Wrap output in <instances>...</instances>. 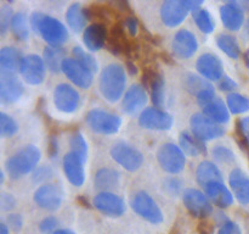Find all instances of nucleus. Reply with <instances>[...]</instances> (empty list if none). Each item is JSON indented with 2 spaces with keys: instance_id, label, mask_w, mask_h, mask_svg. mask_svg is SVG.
I'll return each mask as SVG.
<instances>
[{
  "instance_id": "1",
  "label": "nucleus",
  "mask_w": 249,
  "mask_h": 234,
  "mask_svg": "<svg viewBox=\"0 0 249 234\" xmlns=\"http://www.w3.org/2000/svg\"><path fill=\"white\" fill-rule=\"evenodd\" d=\"M100 92L109 102H117L123 98L126 88V72L121 63H109L100 75Z\"/></svg>"
},
{
  "instance_id": "50",
  "label": "nucleus",
  "mask_w": 249,
  "mask_h": 234,
  "mask_svg": "<svg viewBox=\"0 0 249 234\" xmlns=\"http://www.w3.org/2000/svg\"><path fill=\"white\" fill-rule=\"evenodd\" d=\"M238 84L229 76H224L220 80H219V88H220L223 92H228V93H233V90L237 89Z\"/></svg>"
},
{
  "instance_id": "33",
  "label": "nucleus",
  "mask_w": 249,
  "mask_h": 234,
  "mask_svg": "<svg viewBox=\"0 0 249 234\" xmlns=\"http://www.w3.org/2000/svg\"><path fill=\"white\" fill-rule=\"evenodd\" d=\"M203 114L218 124H225L230 121V110L224 100L219 98L214 99L211 104L203 107Z\"/></svg>"
},
{
  "instance_id": "14",
  "label": "nucleus",
  "mask_w": 249,
  "mask_h": 234,
  "mask_svg": "<svg viewBox=\"0 0 249 234\" xmlns=\"http://www.w3.org/2000/svg\"><path fill=\"white\" fill-rule=\"evenodd\" d=\"M62 72L74 85L88 89L94 82V73L73 58H66L62 63Z\"/></svg>"
},
{
  "instance_id": "44",
  "label": "nucleus",
  "mask_w": 249,
  "mask_h": 234,
  "mask_svg": "<svg viewBox=\"0 0 249 234\" xmlns=\"http://www.w3.org/2000/svg\"><path fill=\"white\" fill-rule=\"evenodd\" d=\"M14 11L9 4H2L0 7V33L4 36L11 27L12 19H14Z\"/></svg>"
},
{
  "instance_id": "46",
  "label": "nucleus",
  "mask_w": 249,
  "mask_h": 234,
  "mask_svg": "<svg viewBox=\"0 0 249 234\" xmlns=\"http://www.w3.org/2000/svg\"><path fill=\"white\" fill-rule=\"evenodd\" d=\"M182 185H184V183H182V180L179 179V178L177 177L167 178L164 182V189L168 194L172 195V196H175V195L181 193Z\"/></svg>"
},
{
  "instance_id": "3",
  "label": "nucleus",
  "mask_w": 249,
  "mask_h": 234,
  "mask_svg": "<svg viewBox=\"0 0 249 234\" xmlns=\"http://www.w3.org/2000/svg\"><path fill=\"white\" fill-rule=\"evenodd\" d=\"M85 121L94 133L102 136L118 133L122 127V118L118 115L101 109L90 110L87 114Z\"/></svg>"
},
{
  "instance_id": "37",
  "label": "nucleus",
  "mask_w": 249,
  "mask_h": 234,
  "mask_svg": "<svg viewBox=\"0 0 249 234\" xmlns=\"http://www.w3.org/2000/svg\"><path fill=\"white\" fill-rule=\"evenodd\" d=\"M29 24L31 23H29L28 16H27L24 12L19 11L14 15V19H12L10 29H11L12 34H14L18 40L24 41L27 40L29 37Z\"/></svg>"
},
{
  "instance_id": "4",
  "label": "nucleus",
  "mask_w": 249,
  "mask_h": 234,
  "mask_svg": "<svg viewBox=\"0 0 249 234\" xmlns=\"http://www.w3.org/2000/svg\"><path fill=\"white\" fill-rule=\"evenodd\" d=\"M157 160L162 170L170 175H178L186 166V155L174 143L163 144L157 151Z\"/></svg>"
},
{
  "instance_id": "36",
  "label": "nucleus",
  "mask_w": 249,
  "mask_h": 234,
  "mask_svg": "<svg viewBox=\"0 0 249 234\" xmlns=\"http://www.w3.org/2000/svg\"><path fill=\"white\" fill-rule=\"evenodd\" d=\"M185 89L190 93L191 95H194L195 98L198 97L202 92H204L208 88L213 87L209 80H207L206 78H203L202 76L195 75V73H187L185 76L184 79Z\"/></svg>"
},
{
  "instance_id": "45",
  "label": "nucleus",
  "mask_w": 249,
  "mask_h": 234,
  "mask_svg": "<svg viewBox=\"0 0 249 234\" xmlns=\"http://www.w3.org/2000/svg\"><path fill=\"white\" fill-rule=\"evenodd\" d=\"M53 177V168L49 167V166H40V167H36L34 170L33 176H32V179L36 184H48L46 182L51 179Z\"/></svg>"
},
{
  "instance_id": "7",
  "label": "nucleus",
  "mask_w": 249,
  "mask_h": 234,
  "mask_svg": "<svg viewBox=\"0 0 249 234\" xmlns=\"http://www.w3.org/2000/svg\"><path fill=\"white\" fill-rule=\"evenodd\" d=\"M182 201L192 216L206 219L213 214V204L206 193L195 188H189L182 192Z\"/></svg>"
},
{
  "instance_id": "25",
  "label": "nucleus",
  "mask_w": 249,
  "mask_h": 234,
  "mask_svg": "<svg viewBox=\"0 0 249 234\" xmlns=\"http://www.w3.org/2000/svg\"><path fill=\"white\" fill-rule=\"evenodd\" d=\"M108 32L101 22H95L88 26L83 33V40L90 51H99L106 45Z\"/></svg>"
},
{
  "instance_id": "13",
  "label": "nucleus",
  "mask_w": 249,
  "mask_h": 234,
  "mask_svg": "<svg viewBox=\"0 0 249 234\" xmlns=\"http://www.w3.org/2000/svg\"><path fill=\"white\" fill-rule=\"evenodd\" d=\"M22 78L24 82L31 85H39L45 80L46 66L44 58L36 54L24 56L19 68Z\"/></svg>"
},
{
  "instance_id": "8",
  "label": "nucleus",
  "mask_w": 249,
  "mask_h": 234,
  "mask_svg": "<svg viewBox=\"0 0 249 234\" xmlns=\"http://www.w3.org/2000/svg\"><path fill=\"white\" fill-rule=\"evenodd\" d=\"M111 156L119 166L129 172H135L143 163L142 154L133 145L124 141H119L112 146Z\"/></svg>"
},
{
  "instance_id": "20",
  "label": "nucleus",
  "mask_w": 249,
  "mask_h": 234,
  "mask_svg": "<svg viewBox=\"0 0 249 234\" xmlns=\"http://www.w3.org/2000/svg\"><path fill=\"white\" fill-rule=\"evenodd\" d=\"M142 83L143 87L150 88L151 100L155 107L160 109L165 100V82L163 76L155 70H146L142 76Z\"/></svg>"
},
{
  "instance_id": "17",
  "label": "nucleus",
  "mask_w": 249,
  "mask_h": 234,
  "mask_svg": "<svg viewBox=\"0 0 249 234\" xmlns=\"http://www.w3.org/2000/svg\"><path fill=\"white\" fill-rule=\"evenodd\" d=\"M92 205L95 209L109 217H121L126 211L125 201L112 192L99 193L92 200Z\"/></svg>"
},
{
  "instance_id": "62",
  "label": "nucleus",
  "mask_w": 249,
  "mask_h": 234,
  "mask_svg": "<svg viewBox=\"0 0 249 234\" xmlns=\"http://www.w3.org/2000/svg\"><path fill=\"white\" fill-rule=\"evenodd\" d=\"M0 177H1V184H4V179H5L4 171H1V173H0Z\"/></svg>"
},
{
  "instance_id": "57",
  "label": "nucleus",
  "mask_w": 249,
  "mask_h": 234,
  "mask_svg": "<svg viewBox=\"0 0 249 234\" xmlns=\"http://www.w3.org/2000/svg\"><path fill=\"white\" fill-rule=\"evenodd\" d=\"M126 72H129L130 76L138 75V67H136V65L131 60L126 61Z\"/></svg>"
},
{
  "instance_id": "48",
  "label": "nucleus",
  "mask_w": 249,
  "mask_h": 234,
  "mask_svg": "<svg viewBox=\"0 0 249 234\" xmlns=\"http://www.w3.org/2000/svg\"><path fill=\"white\" fill-rule=\"evenodd\" d=\"M6 222L14 232H19L23 228V218L19 214H9L6 216Z\"/></svg>"
},
{
  "instance_id": "5",
  "label": "nucleus",
  "mask_w": 249,
  "mask_h": 234,
  "mask_svg": "<svg viewBox=\"0 0 249 234\" xmlns=\"http://www.w3.org/2000/svg\"><path fill=\"white\" fill-rule=\"evenodd\" d=\"M133 211L152 224L162 223L164 216L156 200L146 192H138L130 200Z\"/></svg>"
},
{
  "instance_id": "30",
  "label": "nucleus",
  "mask_w": 249,
  "mask_h": 234,
  "mask_svg": "<svg viewBox=\"0 0 249 234\" xmlns=\"http://www.w3.org/2000/svg\"><path fill=\"white\" fill-rule=\"evenodd\" d=\"M24 56L15 46H4L0 50V71L16 73L19 71Z\"/></svg>"
},
{
  "instance_id": "55",
  "label": "nucleus",
  "mask_w": 249,
  "mask_h": 234,
  "mask_svg": "<svg viewBox=\"0 0 249 234\" xmlns=\"http://www.w3.org/2000/svg\"><path fill=\"white\" fill-rule=\"evenodd\" d=\"M58 151H60V148H58V140L56 136H51L50 140H49V146H48V154L50 155L51 158H55L56 156L58 155Z\"/></svg>"
},
{
  "instance_id": "34",
  "label": "nucleus",
  "mask_w": 249,
  "mask_h": 234,
  "mask_svg": "<svg viewBox=\"0 0 249 234\" xmlns=\"http://www.w3.org/2000/svg\"><path fill=\"white\" fill-rule=\"evenodd\" d=\"M46 68L53 73L62 72V63L65 61V50L62 48L46 46L43 53Z\"/></svg>"
},
{
  "instance_id": "19",
  "label": "nucleus",
  "mask_w": 249,
  "mask_h": 234,
  "mask_svg": "<svg viewBox=\"0 0 249 234\" xmlns=\"http://www.w3.org/2000/svg\"><path fill=\"white\" fill-rule=\"evenodd\" d=\"M196 68L199 75L211 82H219L224 77V63L219 56L206 53L197 58Z\"/></svg>"
},
{
  "instance_id": "59",
  "label": "nucleus",
  "mask_w": 249,
  "mask_h": 234,
  "mask_svg": "<svg viewBox=\"0 0 249 234\" xmlns=\"http://www.w3.org/2000/svg\"><path fill=\"white\" fill-rule=\"evenodd\" d=\"M0 234H10V229L9 226L6 223H0Z\"/></svg>"
},
{
  "instance_id": "61",
  "label": "nucleus",
  "mask_w": 249,
  "mask_h": 234,
  "mask_svg": "<svg viewBox=\"0 0 249 234\" xmlns=\"http://www.w3.org/2000/svg\"><path fill=\"white\" fill-rule=\"evenodd\" d=\"M243 58H245V61H246V65H247L249 67V51L243 54Z\"/></svg>"
},
{
  "instance_id": "15",
  "label": "nucleus",
  "mask_w": 249,
  "mask_h": 234,
  "mask_svg": "<svg viewBox=\"0 0 249 234\" xmlns=\"http://www.w3.org/2000/svg\"><path fill=\"white\" fill-rule=\"evenodd\" d=\"M34 201L41 209L46 211H57L62 205L63 190L57 184H44L36 190L33 196Z\"/></svg>"
},
{
  "instance_id": "21",
  "label": "nucleus",
  "mask_w": 249,
  "mask_h": 234,
  "mask_svg": "<svg viewBox=\"0 0 249 234\" xmlns=\"http://www.w3.org/2000/svg\"><path fill=\"white\" fill-rule=\"evenodd\" d=\"M220 19L229 31H240L245 24V10L243 4L238 1H230L220 6Z\"/></svg>"
},
{
  "instance_id": "51",
  "label": "nucleus",
  "mask_w": 249,
  "mask_h": 234,
  "mask_svg": "<svg viewBox=\"0 0 249 234\" xmlns=\"http://www.w3.org/2000/svg\"><path fill=\"white\" fill-rule=\"evenodd\" d=\"M124 26H125L126 31L129 32L130 36L135 37L136 33L139 32V27H140L139 19L135 16H128L125 20H124Z\"/></svg>"
},
{
  "instance_id": "6",
  "label": "nucleus",
  "mask_w": 249,
  "mask_h": 234,
  "mask_svg": "<svg viewBox=\"0 0 249 234\" xmlns=\"http://www.w3.org/2000/svg\"><path fill=\"white\" fill-rule=\"evenodd\" d=\"M192 134L202 141H209L218 139L225 134V128L221 124L215 123L206 116L203 112H197L192 115L190 119Z\"/></svg>"
},
{
  "instance_id": "10",
  "label": "nucleus",
  "mask_w": 249,
  "mask_h": 234,
  "mask_svg": "<svg viewBox=\"0 0 249 234\" xmlns=\"http://www.w3.org/2000/svg\"><path fill=\"white\" fill-rule=\"evenodd\" d=\"M174 118L167 111L158 107H147L141 111L139 116V124L142 128L152 131H169L172 129Z\"/></svg>"
},
{
  "instance_id": "54",
  "label": "nucleus",
  "mask_w": 249,
  "mask_h": 234,
  "mask_svg": "<svg viewBox=\"0 0 249 234\" xmlns=\"http://www.w3.org/2000/svg\"><path fill=\"white\" fill-rule=\"evenodd\" d=\"M236 131L245 134L249 141V117H243L236 122Z\"/></svg>"
},
{
  "instance_id": "60",
  "label": "nucleus",
  "mask_w": 249,
  "mask_h": 234,
  "mask_svg": "<svg viewBox=\"0 0 249 234\" xmlns=\"http://www.w3.org/2000/svg\"><path fill=\"white\" fill-rule=\"evenodd\" d=\"M53 234H75V233L73 231H71V229H57V231Z\"/></svg>"
},
{
  "instance_id": "29",
  "label": "nucleus",
  "mask_w": 249,
  "mask_h": 234,
  "mask_svg": "<svg viewBox=\"0 0 249 234\" xmlns=\"http://www.w3.org/2000/svg\"><path fill=\"white\" fill-rule=\"evenodd\" d=\"M66 21H67L68 27L72 29L73 32L85 31L87 28V23L89 21V16H88L87 7H83L80 2H73L68 6L67 11H66Z\"/></svg>"
},
{
  "instance_id": "53",
  "label": "nucleus",
  "mask_w": 249,
  "mask_h": 234,
  "mask_svg": "<svg viewBox=\"0 0 249 234\" xmlns=\"http://www.w3.org/2000/svg\"><path fill=\"white\" fill-rule=\"evenodd\" d=\"M44 16H45V14H43V12L36 11V12H33V14L31 15V17H29V23H31V28L33 29L36 33H38L39 26H40V22H41V20L44 19Z\"/></svg>"
},
{
  "instance_id": "38",
  "label": "nucleus",
  "mask_w": 249,
  "mask_h": 234,
  "mask_svg": "<svg viewBox=\"0 0 249 234\" xmlns=\"http://www.w3.org/2000/svg\"><path fill=\"white\" fill-rule=\"evenodd\" d=\"M192 17H194L199 31L206 34L213 33L214 29H215V22H214L211 12L206 7H198L195 11H192Z\"/></svg>"
},
{
  "instance_id": "28",
  "label": "nucleus",
  "mask_w": 249,
  "mask_h": 234,
  "mask_svg": "<svg viewBox=\"0 0 249 234\" xmlns=\"http://www.w3.org/2000/svg\"><path fill=\"white\" fill-rule=\"evenodd\" d=\"M121 183V173L111 167L100 168L94 178V184L100 193L112 192Z\"/></svg>"
},
{
  "instance_id": "41",
  "label": "nucleus",
  "mask_w": 249,
  "mask_h": 234,
  "mask_svg": "<svg viewBox=\"0 0 249 234\" xmlns=\"http://www.w3.org/2000/svg\"><path fill=\"white\" fill-rule=\"evenodd\" d=\"M73 58H75L77 61H79L82 65H84L88 70L91 71L92 73H96L99 71V62L96 61V58L92 55H90L89 53L84 50L80 46H74L72 50Z\"/></svg>"
},
{
  "instance_id": "58",
  "label": "nucleus",
  "mask_w": 249,
  "mask_h": 234,
  "mask_svg": "<svg viewBox=\"0 0 249 234\" xmlns=\"http://www.w3.org/2000/svg\"><path fill=\"white\" fill-rule=\"evenodd\" d=\"M77 202L79 205H82L83 207H85V209H91V204L89 202V200H88L85 196H83V195L77 196Z\"/></svg>"
},
{
  "instance_id": "31",
  "label": "nucleus",
  "mask_w": 249,
  "mask_h": 234,
  "mask_svg": "<svg viewBox=\"0 0 249 234\" xmlns=\"http://www.w3.org/2000/svg\"><path fill=\"white\" fill-rule=\"evenodd\" d=\"M196 177L197 182L202 187H207V185L214 182H224L221 171L219 170L215 163L209 160H204L199 163L196 171Z\"/></svg>"
},
{
  "instance_id": "35",
  "label": "nucleus",
  "mask_w": 249,
  "mask_h": 234,
  "mask_svg": "<svg viewBox=\"0 0 249 234\" xmlns=\"http://www.w3.org/2000/svg\"><path fill=\"white\" fill-rule=\"evenodd\" d=\"M216 44L224 54L231 58L237 60L241 56V48L237 39L228 33H221L216 37Z\"/></svg>"
},
{
  "instance_id": "39",
  "label": "nucleus",
  "mask_w": 249,
  "mask_h": 234,
  "mask_svg": "<svg viewBox=\"0 0 249 234\" xmlns=\"http://www.w3.org/2000/svg\"><path fill=\"white\" fill-rule=\"evenodd\" d=\"M226 105L231 114L242 115L249 111V98L240 93H231L228 95Z\"/></svg>"
},
{
  "instance_id": "27",
  "label": "nucleus",
  "mask_w": 249,
  "mask_h": 234,
  "mask_svg": "<svg viewBox=\"0 0 249 234\" xmlns=\"http://www.w3.org/2000/svg\"><path fill=\"white\" fill-rule=\"evenodd\" d=\"M106 46L113 55H119L122 53H131V45L126 38L124 27L121 23H116L112 27L111 32L108 33Z\"/></svg>"
},
{
  "instance_id": "24",
  "label": "nucleus",
  "mask_w": 249,
  "mask_h": 234,
  "mask_svg": "<svg viewBox=\"0 0 249 234\" xmlns=\"http://www.w3.org/2000/svg\"><path fill=\"white\" fill-rule=\"evenodd\" d=\"M231 192L241 205L249 204V176L241 168H233L229 176Z\"/></svg>"
},
{
  "instance_id": "12",
  "label": "nucleus",
  "mask_w": 249,
  "mask_h": 234,
  "mask_svg": "<svg viewBox=\"0 0 249 234\" xmlns=\"http://www.w3.org/2000/svg\"><path fill=\"white\" fill-rule=\"evenodd\" d=\"M53 104L63 114H73L80 105V94L71 84L61 83L53 90Z\"/></svg>"
},
{
  "instance_id": "42",
  "label": "nucleus",
  "mask_w": 249,
  "mask_h": 234,
  "mask_svg": "<svg viewBox=\"0 0 249 234\" xmlns=\"http://www.w3.org/2000/svg\"><path fill=\"white\" fill-rule=\"evenodd\" d=\"M18 132L17 122L5 112H0V136L1 138H11Z\"/></svg>"
},
{
  "instance_id": "49",
  "label": "nucleus",
  "mask_w": 249,
  "mask_h": 234,
  "mask_svg": "<svg viewBox=\"0 0 249 234\" xmlns=\"http://www.w3.org/2000/svg\"><path fill=\"white\" fill-rule=\"evenodd\" d=\"M0 205H1L2 211H11L16 207V199L11 194L2 193L0 197Z\"/></svg>"
},
{
  "instance_id": "56",
  "label": "nucleus",
  "mask_w": 249,
  "mask_h": 234,
  "mask_svg": "<svg viewBox=\"0 0 249 234\" xmlns=\"http://www.w3.org/2000/svg\"><path fill=\"white\" fill-rule=\"evenodd\" d=\"M197 229H198L199 234H213L214 231H215V224L204 219V221H202L198 224V228Z\"/></svg>"
},
{
  "instance_id": "43",
  "label": "nucleus",
  "mask_w": 249,
  "mask_h": 234,
  "mask_svg": "<svg viewBox=\"0 0 249 234\" xmlns=\"http://www.w3.org/2000/svg\"><path fill=\"white\" fill-rule=\"evenodd\" d=\"M212 155H213L214 160H216L220 163H225V165L233 162L236 158L235 153L230 148L224 145L214 146L213 150H212Z\"/></svg>"
},
{
  "instance_id": "32",
  "label": "nucleus",
  "mask_w": 249,
  "mask_h": 234,
  "mask_svg": "<svg viewBox=\"0 0 249 234\" xmlns=\"http://www.w3.org/2000/svg\"><path fill=\"white\" fill-rule=\"evenodd\" d=\"M179 144L180 148L185 153V155L192 156L196 157L198 155H206L207 148L204 141L199 140L198 138L194 136V134L189 133V132H182L179 136Z\"/></svg>"
},
{
  "instance_id": "2",
  "label": "nucleus",
  "mask_w": 249,
  "mask_h": 234,
  "mask_svg": "<svg viewBox=\"0 0 249 234\" xmlns=\"http://www.w3.org/2000/svg\"><path fill=\"white\" fill-rule=\"evenodd\" d=\"M41 153L36 145H26L10 156L5 162V171L12 179H19L34 172L40 161Z\"/></svg>"
},
{
  "instance_id": "16",
  "label": "nucleus",
  "mask_w": 249,
  "mask_h": 234,
  "mask_svg": "<svg viewBox=\"0 0 249 234\" xmlns=\"http://www.w3.org/2000/svg\"><path fill=\"white\" fill-rule=\"evenodd\" d=\"M24 93L23 83L16 73L0 71V100L1 104H14Z\"/></svg>"
},
{
  "instance_id": "47",
  "label": "nucleus",
  "mask_w": 249,
  "mask_h": 234,
  "mask_svg": "<svg viewBox=\"0 0 249 234\" xmlns=\"http://www.w3.org/2000/svg\"><path fill=\"white\" fill-rule=\"evenodd\" d=\"M58 219L55 216H48L39 223V229L41 233H55L57 231Z\"/></svg>"
},
{
  "instance_id": "22",
  "label": "nucleus",
  "mask_w": 249,
  "mask_h": 234,
  "mask_svg": "<svg viewBox=\"0 0 249 234\" xmlns=\"http://www.w3.org/2000/svg\"><path fill=\"white\" fill-rule=\"evenodd\" d=\"M84 161L75 155L74 153L70 151L63 156L62 166L65 171L66 178L68 182L74 187H82L85 182V171H84Z\"/></svg>"
},
{
  "instance_id": "9",
  "label": "nucleus",
  "mask_w": 249,
  "mask_h": 234,
  "mask_svg": "<svg viewBox=\"0 0 249 234\" xmlns=\"http://www.w3.org/2000/svg\"><path fill=\"white\" fill-rule=\"evenodd\" d=\"M38 33L49 44V46L61 48L68 40V31L65 24L55 17L45 15L41 20Z\"/></svg>"
},
{
  "instance_id": "11",
  "label": "nucleus",
  "mask_w": 249,
  "mask_h": 234,
  "mask_svg": "<svg viewBox=\"0 0 249 234\" xmlns=\"http://www.w3.org/2000/svg\"><path fill=\"white\" fill-rule=\"evenodd\" d=\"M190 12L187 0H167L160 6V19L165 26L174 28L185 21Z\"/></svg>"
},
{
  "instance_id": "18",
  "label": "nucleus",
  "mask_w": 249,
  "mask_h": 234,
  "mask_svg": "<svg viewBox=\"0 0 249 234\" xmlns=\"http://www.w3.org/2000/svg\"><path fill=\"white\" fill-rule=\"evenodd\" d=\"M172 49L178 58L187 60V58H192L198 50V40L191 31L180 29L173 38Z\"/></svg>"
},
{
  "instance_id": "52",
  "label": "nucleus",
  "mask_w": 249,
  "mask_h": 234,
  "mask_svg": "<svg viewBox=\"0 0 249 234\" xmlns=\"http://www.w3.org/2000/svg\"><path fill=\"white\" fill-rule=\"evenodd\" d=\"M218 234H242V231L236 222L228 221L220 227Z\"/></svg>"
},
{
  "instance_id": "23",
  "label": "nucleus",
  "mask_w": 249,
  "mask_h": 234,
  "mask_svg": "<svg viewBox=\"0 0 249 234\" xmlns=\"http://www.w3.org/2000/svg\"><path fill=\"white\" fill-rule=\"evenodd\" d=\"M147 101L148 95L146 88L142 84H133L124 94L122 106L125 114L134 115L141 111L146 106Z\"/></svg>"
},
{
  "instance_id": "40",
  "label": "nucleus",
  "mask_w": 249,
  "mask_h": 234,
  "mask_svg": "<svg viewBox=\"0 0 249 234\" xmlns=\"http://www.w3.org/2000/svg\"><path fill=\"white\" fill-rule=\"evenodd\" d=\"M70 145L71 151L79 156L84 162H87L88 156H89V146H88L87 140L82 136V133H79V132L72 133L70 138Z\"/></svg>"
},
{
  "instance_id": "26",
  "label": "nucleus",
  "mask_w": 249,
  "mask_h": 234,
  "mask_svg": "<svg viewBox=\"0 0 249 234\" xmlns=\"http://www.w3.org/2000/svg\"><path fill=\"white\" fill-rule=\"evenodd\" d=\"M204 193L212 204L216 205L220 209H226L233 204V194L224 182H214L204 187Z\"/></svg>"
}]
</instances>
